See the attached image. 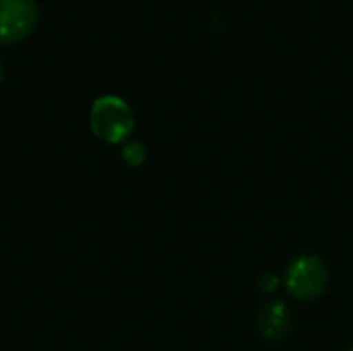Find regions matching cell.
<instances>
[{"label": "cell", "mask_w": 353, "mask_h": 351, "mask_svg": "<svg viewBox=\"0 0 353 351\" xmlns=\"http://www.w3.org/2000/svg\"><path fill=\"white\" fill-rule=\"evenodd\" d=\"M91 130L105 143L124 141L134 128V116L130 106L114 95H103L91 106Z\"/></svg>", "instance_id": "cell-1"}, {"label": "cell", "mask_w": 353, "mask_h": 351, "mask_svg": "<svg viewBox=\"0 0 353 351\" xmlns=\"http://www.w3.org/2000/svg\"><path fill=\"white\" fill-rule=\"evenodd\" d=\"M329 285V269L327 265L312 254L298 257L285 273L288 294L298 302H312L325 294Z\"/></svg>", "instance_id": "cell-2"}, {"label": "cell", "mask_w": 353, "mask_h": 351, "mask_svg": "<svg viewBox=\"0 0 353 351\" xmlns=\"http://www.w3.org/2000/svg\"><path fill=\"white\" fill-rule=\"evenodd\" d=\"M39 8L35 0H0V43L25 39L37 25Z\"/></svg>", "instance_id": "cell-3"}, {"label": "cell", "mask_w": 353, "mask_h": 351, "mask_svg": "<svg viewBox=\"0 0 353 351\" xmlns=\"http://www.w3.org/2000/svg\"><path fill=\"white\" fill-rule=\"evenodd\" d=\"M256 329L261 337L267 341H279L283 339L290 329H292V312L281 300H271L267 302L259 317H256Z\"/></svg>", "instance_id": "cell-4"}, {"label": "cell", "mask_w": 353, "mask_h": 351, "mask_svg": "<svg viewBox=\"0 0 353 351\" xmlns=\"http://www.w3.org/2000/svg\"><path fill=\"white\" fill-rule=\"evenodd\" d=\"M122 157H124V161H126L128 166H132V168L141 166V163H143V159H145V151H143V145H139V143H130V145H128V147L124 149Z\"/></svg>", "instance_id": "cell-5"}, {"label": "cell", "mask_w": 353, "mask_h": 351, "mask_svg": "<svg viewBox=\"0 0 353 351\" xmlns=\"http://www.w3.org/2000/svg\"><path fill=\"white\" fill-rule=\"evenodd\" d=\"M0 79H2V64H0Z\"/></svg>", "instance_id": "cell-6"}, {"label": "cell", "mask_w": 353, "mask_h": 351, "mask_svg": "<svg viewBox=\"0 0 353 351\" xmlns=\"http://www.w3.org/2000/svg\"><path fill=\"white\" fill-rule=\"evenodd\" d=\"M350 351H353V350H350Z\"/></svg>", "instance_id": "cell-7"}]
</instances>
